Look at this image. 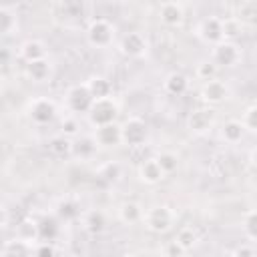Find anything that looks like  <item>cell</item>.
<instances>
[{"label": "cell", "mask_w": 257, "mask_h": 257, "mask_svg": "<svg viewBox=\"0 0 257 257\" xmlns=\"http://www.w3.org/2000/svg\"><path fill=\"white\" fill-rule=\"evenodd\" d=\"M177 223V211L171 205H153L149 209H145L143 215V225L147 231L155 233V235H163L169 233Z\"/></svg>", "instance_id": "6da1fadb"}, {"label": "cell", "mask_w": 257, "mask_h": 257, "mask_svg": "<svg viewBox=\"0 0 257 257\" xmlns=\"http://www.w3.org/2000/svg\"><path fill=\"white\" fill-rule=\"evenodd\" d=\"M84 34H86V42L98 50L110 48L116 42V26L108 18H102V16L88 20Z\"/></svg>", "instance_id": "7a4b0ae2"}, {"label": "cell", "mask_w": 257, "mask_h": 257, "mask_svg": "<svg viewBox=\"0 0 257 257\" xmlns=\"http://www.w3.org/2000/svg\"><path fill=\"white\" fill-rule=\"evenodd\" d=\"M120 114V104L114 96H106V98H96L92 100L88 112H86V120L92 128L96 126H104V124H112L118 120Z\"/></svg>", "instance_id": "3957f363"}, {"label": "cell", "mask_w": 257, "mask_h": 257, "mask_svg": "<svg viewBox=\"0 0 257 257\" xmlns=\"http://www.w3.org/2000/svg\"><path fill=\"white\" fill-rule=\"evenodd\" d=\"M149 141V124L145 118L133 114L120 122V145L128 149H141Z\"/></svg>", "instance_id": "277c9868"}, {"label": "cell", "mask_w": 257, "mask_h": 257, "mask_svg": "<svg viewBox=\"0 0 257 257\" xmlns=\"http://www.w3.org/2000/svg\"><path fill=\"white\" fill-rule=\"evenodd\" d=\"M209 60L217 68H235L243 62V48L237 42L221 40L211 48V58Z\"/></svg>", "instance_id": "5b68a950"}, {"label": "cell", "mask_w": 257, "mask_h": 257, "mask_svg": "<svg viewBox=\"0 0 257 257\" xmlns=\"http://www.w3.org/2000/svg\"><path fill=\"white\" fill-rule=\"evenodd\" d=\"M215 124H217V112H215V108H211V106L201 104V106L193 108V110L187 114V128H189V133L195 135V137H205V135H209V133L215 128Z\"/></svg>", "instance_id": "8992f818"}, {"label": "cell", "mask_w": 257, "mask_h": 257, "mask_svg": "<svg viewBox=\"0 0 257 257\" xmlns=\"http://www.w3.org/2000/svg\"><path fill=\"white\" fill-rule=\"evenodd\" d=\"M231 86L227 80H221V78H213V80H207L203 82L201 90H199V100L205 104V106H219V104H225L229 98H231Z\"/></svg>", "instance_id": "52a82bcc"}, {"label": "cell", "mask_w": 257, "mask_h": 257, "mask_svg": "<svg viewBox=\"0 0 257 257\" xmlns=\"http://www.w3.org/2000/svg\"><path fill=\"white\" fill-rule=\"evenodd\" d=\"M62 104H64V108H66L68 114H74V116L86 114L88 108H90V104H92V96L86 90L84 82L68 86L66 92H64V96H62Z\"/></svg>", "instance_id": "ba28073f"}, {"label": "cell", "mask_w": 257, "mask_h": 257, "mask_svg": "<svg viewBox=\"0 0 257 257\" xmlns=\"http://www.w3.org/2000/svg\"><path fill=\"white\" fill-rule=\"evenodd\" d=\"M26 114L34 124L44 126V124H50L58 116V104L48 96H36L28 100Z\"/></svg>", "instance_id": "9c48e42d"}, {"label": "cell", "mask_w": 257, "mask_h": 257, "mask_svg": "<svg viewBox=\"0 0 257 257\" xmlns=\"http://www.w3.org/2000/svg\"><path fill=\"white\" fill-rule=\"evenodd\" d=\"M118 50L128 58H145L149 52V38L139 30L126 32L118 42Z\"/></svg>", "instance_id": "30bf717a"}, {"label": "cell", "mask_w": 257, "mask_h": 257, "mask_svg": "<svg viewBox=\"0 0 257 257\" xmlns=\"http://www.w3.org/2000/svg\"><path fill=\"white\" fill-rule=\"evenodd\" d=\"M195 34H197V38L201 42L211 44V46H215L217 42H221L223 40V22H221V16H215V14L205 16L197 24Z\"/></svg>", "instance_id": "8fae6325"}, {"label": "cell", "mask_w": 257, "mask_h": 257, "mask_svg": "<svg viewBox=\"0 0 257 257\" xmlns=\"http://www.w3.org/2000/svg\"><path fill=\"white\" fill-rule=\"evenodd\" d=\"M157 16L165 28H181L185 24V6L175 0L161 2L157 8Z\"/></svg>", "instance_id": "7c38bea8"}, {"label": "cell", "mask_w": 257, "mask_h": 257, "mask_svg": "<svg viewBox=\"0 0 257 257\" xmlns=\"http://www.w3.org/2000/svg\"><path fill=\"white\" fill-rule=\"evenodd\" d=\"M18 58L24 60V64L34 62V60H42V58H48V48L38 38H26L18 46Z\"/></svg>", "instance_id": "4fadbf2b"}, {"label": "cell", "mask_w": 257, "mask_h": 257, "mask_svg": "<svg viewBox=\"0 0 257 257\" xmlns=\"http://www.w3.org/2000/svg\"><path fill=\"white\" fill-rule=\"evenodd\" d=\"M92 139H94L96 147H100V149L120 147V124L118 122H112V124L96 126L94 133H92Z\"/></svg>", "instance_id": "5bb4252c"}, {"label": "cell", "mask_w": 257, "mask_h": 257, "mask_svg": "<svg viewBox=\"0 0 257 257\" xmlns=\"http://www.w3.org/2000/svg\"><path fill=\"white\" fill-rule=\"evenodd\" d=\"M137 177H139V181L145 183V185H159L167 175L161 171V167H159V163H157L155 157H147V159H143V161L139 163V167H137Z\"/></svg>", "instance_id": "9a60e30c"}, {"label": "cell", "mask_w": 257, "mask_h": 257, "mask_svg": "<svg viewBox=\"0 0 257 257\" xmlns=\"http://www.w3.org/2000/svg\"><path fill=\"white\" fill-rule=\"evenodd\" d=\"M24 76L34 84H42V82L50 80V76H52V62L48 58L28 62V64H24Z\"/></svg>", "instance_id": "2e32d148"}, {"label": "cell", "mask_w": 257, "mask_h": 257, "mask_svg": "<svg viewBox=\"0 0 257 257\" xmlns=\"http://www.w3.org/2000/svg\"><path fill=\"white\" fill-rule=\"evenodd\" d=\"M143 215H145V207L139 201H122L116 207V217L122 225H139L143 223Z\"/></svg>", "instance_id": "e0dca14e"}, {"label": "cell", "mask_w": 257, "mask_h": 257, "mask_svg": "<svg viewBox=\"0 0 257 257\" xmlns=\"http://www.w3.org/2000/svg\"><path fill=\"white\" fill-rule=\"evenodd\" d=\"M239 20L243 28H253L257 24V0H241L235 4V12L231 14Z\"/></svg>", "instance_id": "ac0fdd59"}, {"label": "cell", "mask_w": 257, "mask_h": 257, "mask_svg": "<svg viewBox=\"0 0 257 257\" xmlns=\"http://www.w3.org/2000/svg\"><path fill=\"white\" fill-rule=\"evenodd\" d=\"M245 128L239 122V118H227L225 122H221L219 126V139L225 145H239L245 139Z\"/></svg>", "instance_id": "d6986e66"}, {"label": "cell", "mask_w": 257, "mask_h": 257, "mask_svg": "<svg viewBox=\"0 0 257 257\" xmlns=\"http://www.w3.org/2000/svg\"><path fill=\"white\" fill-rule=\"evenodd\" d=\"M189 86H191L189 76L183 74V72H177V70L169 72V74L163 78V90H165L167 94H171V96H183V94L189 90Z\"/></svg>", "instance_id": "ffe728a7"}, {"label": "cell", "mask_w": 257, "mask_h": 257, "mask_svg": "<svg viewBox=\"0 0 257 257\" xmlns=\"http://www.w3.org/2000/svg\"><path fill=\"white\" fill-rule=\"evenodd\" d=\"M84 86H86V90L90 92L92 100L112 96V82H110L106 76H102V74H92V76H88V78L84 80Z\"/></svg>", "instance_id": "44dd1931"}, {"label": "cell", "mask_w": 257, "mask_h": 257, "mask_svg": "<svg viewBox=\"0 0 257 257\" xmlns=\"http://www.w3.org/2000/svg\"><path fill=\"white\" fill-rule=\"evenodd\" d=\"M82 227L90 235H100L106 229V215L100 209H92L82 217Z\"/></svg>", "instance_id": "7402d4cb"}, {"label": "cell", "mask_w": 257, "mask_h": 257, "mask_svg": "<svg viewBox=\"0 0 257 257\" xmlns=\"http://www.w3.org/2000/svg\"><path fill=\"white\" fill-rule=\"evenodd\" d=\"M32 251H34V245L32 243H26L22 239H10L4 243L2 247V257H32Z\"/></svg>", "instance_id": "603a6c76"}, {"label": "cell", "mask_w": 257, "mask_h": 257, "mask_svg": "<svg viewBox=\"0 0 257 257\" xmlns=\"http://www.w3.org/2000/svg\"><path fill=\"white\" fill-rule=\"evenodd\" d=\"M18 30V14L12 6H0V36H10Z\"/></svg>", "instance_id": "cb8c5ba5"}, {"label": "cell", "mask_w": 257, "mask_h": 257, "mask_svg": "<svg viewBox=\"0 0 257 257\" xmlns=\"http://www.w3.org/2000/svg\"><path fill=\"white\" fill-rule=\"evenodd\" d=\"M96 143H94V139H92V135L90 137H76V141H72V155L74 157H78L80 161H84V159H90L94 153H96Z\"/></svg>", "instance_id": "d4e9b609"}, {"label": "cell", "mask_w": 257, "mask_h": 257, "mask_svg": "<svg viewBox=\"0 0 257 257\" xmlns=\"http://www.w3.org/2000/svg\"><path fill=\"white\" fill-rule=\"evenodd\" d=\"M16 239H22L26 243L36 245L38 243V225H36V219H32V217L22 219L20 225L16 227Z\"/></svg>", "instance_id": "484cf974"}, {"label": "cell", "mask_w": 257, "mask_h": 257, "mask_svg": "<svg viewBox=\"0 0 257 257\" xmlns=\"http://www.w3.org/2000/svg\"><path fill=\"white\" fill-rule=\"evenodd\" d=\"M173 241H175L185 253H189V251H193V249L197 247V243H199V235H197V231H195L193 227L185 225V227H181V229L177 231V235H175Z\"/></svg>", "instance_id": "4316f807"}, {"label": "cell", "mask_w": 257, "mask_h": 257, "mask_svg": "<svg viewBox=\"0 0 257 257\" xmlns=\"http://www.w3.org/2000/svg\"><path fill=\"white\" fill-rule=\"evenodd\" d=\"M48 149H50V153H52L54 157H58V159H68V157H72V141L66 139V137H62V135L52 137V139L48 141Z\"/></svg>", "instance_id": "83f0119b"}, {"label": "cell", "mask_w": 257, "mask_h": 257, "mask_svg": "<svg viewBox=\"0 0 257 257\" xmlns=\"http://www.w3.org/2000/svg\"><path fill=\"white\" fill-rule=\"evenodd\" d=\"M38 225V241H52L58 233V219L56 217H44L36 221Z\"/></svg>", "instance_id": "f1b7e54d"}, {"label": "cell", "mask_w": 257, "mask_h": 257, "mask_svg": "<svg viewBox=\"0 0 257 257\" xmlns=\"http://www.w3.org/2000/svg\"><path fill=\"white\" fill-rule=\"evenodd\" d=\"M221 22H223V40H231V42H237V38L243 34V26L239 24L237 18L233 16H221Z\"/></svg>", "instance_id": "f546056e"}, {"label": "cell", "mask_w": 257, "mask_h": 257, "mask_svg": "<svg viewBox=\"0 0 257 257\" xmlns=\"http://www.w3.org/2000/svg\"><path fill=\"white\" fill-rule=\"evenodd\" d=\"M58 135H62V137H66V139H76L78 135H80V120H78V116H74V114H64L62 118H60V133Z\"/></svg>", "instance_id": "4dcf8cb0"}, {"label": "cell", "mask_w": 257, "mask_h": 257, "mask_svg": "<svg viewBox=\"0 0 257 257\" xmlns=\"http://www.w3.org/2000/svg\"><path fill=\"white\" fill-rule=\"evenodd\" d=\"M155 159H157V163L165 175H173L179 169V157L173 151H161V153H157Z\"/></svg>", "instance_id": "1f68e13d"}, {"label": "cell", "mask_w": 257, "mask_h": 257, "mask_svg": "<svg viewBox=\"0 0 257 257\" xmlns=\"http://www.w3.org/2000/svg\"><path fill=\"white\" fill-rule=\"evenodd\" d=\"M257 211L251 207L245 215H243V221H241V229H243V235L247 237L249 243H253L257 239Z\"/></svg>", "instance_id": "d6a6232c"}, {"label": "cell", "mask_w": 257, "mask_h": 257, "mask_svg": "<svg viewBox=\"0 0 257 257\" xmlns=\"http://www.w3.org/2000/svg\"><path fill=\"white\" fill-rule=\"evenodd\" d=\"M217 72H219V68H217L209 58L199 60V62H197V66H195V76H197L199 80H203V82L217 78Z\"/></svg>", "instance_id": "836d02e7"}, {"label": "cell", "mask_w": 257, "mask_h": 257, "mask_svg": "<svg viewBox=\"0 0 257 257\" xmlns=\"http://www.w3.org/2000/svg\"><path fill=\"white\" fill-rule=\"evenodd\" d=\"M239 122L243 124L245 133H249V135H253V133L257 131V104H255V102H251V104L243 110Z\"/></svg>", "instance_id": "e575fe53"}, {"label": "cell", "mask_w": 257, "mask_h": 257, "mask_svg": "<svg viewBox=\"0 0 257 257\" xmlns=\"http://www.w3.org/2000/svg\"><path fill=\"white\" fill-rule=\"evenodd\" d=\"M96 173H98V177L104 179L106 183H116V181L120 179V175H122V169H120L118 163H104V165L98 167Z\"/></svg>", "instance_id": "d590c367"}, {"label": "cell", "mask_w": 257, "mask_h": 257, "mask_svg": "<svg viewBox=\"0 0 257 257\" xmlns=\"http://www.w3.org/2000/svg\"><path fill=\"white\" fill-rule=\"evenodd\" d=\"M56 215H58V219H64V221L74 219L78 215V207L74 203H70V201H62L58 205V209H56Z\"/></svg>", "instance_id": "8d00e7d4"}, {"label": "cell", "mask_w": 257, "mask_h": 257, "mask_svg": "<svg viewBox=\"0 0 257 257\" xmlns=\"http://www.w3.org/2000/svg\"><path fill=\"white\" fill-rule=\"evenodd\" d=\"M32 257H56V247L50 241H38L34 245Z\"/></svg>", "instance_id": "74e56055"}, {"label": "cell", "mask_w": 257, "mask_h": 257, "mask_svg": "<svg viewBox=\"0 0 257 257\" xmlns=\"http://www.w3.org/2000/svg\"><path fill=\"white\" fill-rule=\"evenodd\" d=\"M231 257H257V251H255L253 243H241L233 249Z\"/></svg>", "instance_id": "f35d334b"}, {"label": "cell", "mask_w": 257, "mask_h": 257, "mask_svg": "<svg viewBox=\"0 0 257 257\" xmlns=\"http://www.w3.org/2000/svg\"><path fill=\"white\" fill-rule=\"evenodd\" d=\"M163 255H165V257H183L185 251H183L175 241H169V243L163 247Z\"/></svg>", "instance_id": "ab89813d"}, {"label": "cell", "mask_w": 257, "mask_h": 257, "mask_svg": "<svg viewBox=\"0 0 257 257\" xmlns=\"http://www.w3.org/2000/svg\"><path fill=\"white\" fill-rule=\"evenodd\" d=\"M8 221H10V213L4 205H0V229H4L8 225Z\"/></svg>", "instance_id": "60d3db41"}, {"label": "cell", "mask_w": 257, "mask_h": 257, "mask_svg": "<svg viewBox=\"0 0 257 257\" xmlns=\"http://www.w3.org/2000/svg\"><path fill=\"white\" fill-rule=\"evenodd\" d=\"M120 257H137V255H135V253H122Z\"/></svg>", "instance_id": "b9f144b4"}]
</instances>
